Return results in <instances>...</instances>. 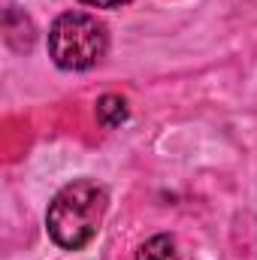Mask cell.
<instances>
[{
  "mask_svg": "<svg viewBox=\"0 0 257 260\" xmlns=\"http://www.w3.org/2000/svg\"><path fill=\"white\" fill-rule=\"evenodd\" d=\"M109 209V194L94 179H76L52 197L46 212V230L64 251L85 248L97 233Z\"/></svg>",
  "mask_w": 257,
  "mask_h": 260,
  "instance_id": "obj_1",
  "label": "cell"
},
{
  "mask_svg": "<svg viewBox=\"0 0 257 260\" xmlns=\"http://www.w3.org/2000/svg\"><path fill=\"white\" fill-rule=\"evenodd\" d=\"M109 49L106 24L88 12H64L49 27V58L67 73H82L100 64Z\"/></svg>",
  "mask_w": 257,
  "mask_h": 260,
  "instance_id": "obj_2",
  "label": "cell"
},
{
  "mask_svg": "<svg viewBox=\"0 0 257 260\" xmlns=\"http://www.w3.org/2000/svg\"><path fill=\"white\" fill-rule=\"evenodd\" d=\"M3 34H6L9 49H15V52H30V49H34L37 27H34V21H30L24 12H18L15 6H6V12H3Z\"/></svg>",
  "mask_w": 257,
  "mask_h": 260,
  "instance_id": "obj_3",
  "label": "cell"
},
{
  "mask_svg": "<svg viewBox=\"0 0 257 260\" xmlns=\"http://www.w3.org/2000/svg\"><path fill=\"white\" fill-rule=\"evenodd\" d=\"M94 112H97L100 127H106V130L121 127V124L130 118L127 100H124V97H118V94H103V97L97 100V109H94Z\"/></svg>",
  "mask_w": 257,
  "mask_h": 260,
  "instance_id": "obj_4",
  "label": "cell"
},
{
  "mask_svg": "<svg viewBox=\"0 0 257 260\" xmlns=\"http://www.w3.org/2000/svg\"><path fill=\"white\" fill-rule=\"evenodd\" d=\"M133 260H179L176 239L167 236V233H157V236L145 239V242L136 248V257Z\"/></svg>",
  "mask_w": 257,
  "mask_h": 260,
  "instance_id": "obj_5",
  "label": "cell"
},
{
  "mask_svg": "<svg viewBox=\"0 0 257 260\" xmlns=\"http://www.w3.org/2000/svg\"><path fill=\"white\" fill-rule=\"evenodd\" d=\"M85 6H94V9H118V6H127L130 0H79Z\"/></svg>",
  "mask_w": 257,
  "mask_h": 260,
  "instance_id": "obj_6",
  "label": "cell"
}]
</instances>
